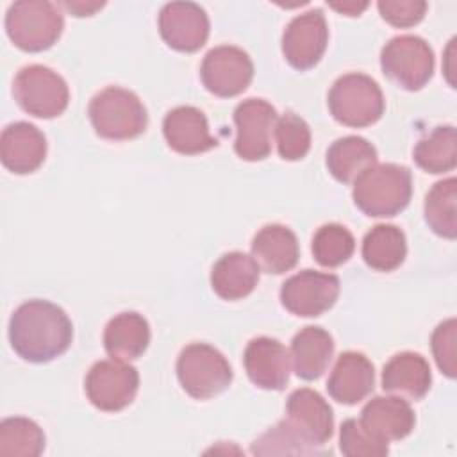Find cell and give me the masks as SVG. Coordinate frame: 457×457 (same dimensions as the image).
Segmentation results:
<instances>
[{
	"label": "cell",
	"instance_id": "1",
	"mask_svg": "<svg viewBox=\"0 0 457 457\" xmlns=\"http://www.w3.org/2000/svg\"><path fill=\"white\" fill-rule=\"evenodd\" d=\"M73 337L68 314L46 300L21 303L9 320V341L23 361L43 364L62 355Z\"/></svg>",
	"mask_w": 457,
	"mask_h": 457
},
{
	"label": "cell",
	"instance_id": "2",
	"mask_svg": "<svg viewBox=\"0 0 457 457\" xmlns=\"http://www.w3.org/2000/svg\"><path fill=\"white\" fill-rule=\"evenodd\" d=\"M352 196L366 216H396L409 205L412 196L411 171L393 162L373 164L353 180Z\"/></svg>",
	"mask_w": 457,
	"mask_h": 457
},
{
	"label": "cell",
	"instance_id": "3",
	"mask_svg": "<svg viewBox=\"0 0 457 457\" xmlns=\"http://www.w3.org/2000/svg\"><path fill=\"white\" fill-rule=\"evenodd\" d=\"M87 114L95 132L111 141L134 139L148 125V114L139 96L118 86L96 93L89 102Z\"/></svg>",
	"mask_w": 457,
	"mask_h": 457
},
{
	"label": "cell",
	"instance_id": "4",
	"mask_svg": "<svg viewBox=\"0 0 457 457\" xmlns=\"http://www.w3.org/2000/svg\"><path fill=\"white\" fill-rule=\"evenodd\" d=\"M64 20L59 7L46 0H20L5 14L9 39L23 52H43L61 37Z\"/></svg>",
	"mask_w": 457,
	"mask_h": 457
},
{
	"label": "cell",
	"instance_id": "5",
	"mask_svg": "<svg viewBox=\"0 0 457 457\" xmlns=\"http://www.w3.org/2000/svg\"><path fill=\"white\" fill-rule=\"evenodd\" d=\"M384 95L378 84L364 73L341 75L328 91V111L336 121L362 129L384 114Z\"/></svg>",
	"mask_w": 457,
	"mask_h": 457
},
{
	"label": "cell",
	"instance_id": "6",
	"mask_svg": "<svg viewBox=\"0 0 457 457\" xmlns=\"http://www.w3.org/2000/svg\"><path fill=\"white\" fill-rule=\"evenodd\" d=\"M177 377L189 396L209 400L230 386L232 368L214 346L191 343L182 348L177 359Z\"/></svg>",
	"mask_w": 457,
	"mask_h": 457
},
{
	"label": "cell",
	"instance_id": "7",
	"mask_svg": "<svg viewBox=\"0 0 457 457\" xmlns=\"http://www.w3.org/2000/svg\"><path fill=\"white\" fill-rule=\"evenodd\" d=\"M12 95L25 112L43 120L62 114L70 102L66 80L43 64L23 66L14 77Z\"/></svg>",
	"mask_w": 457,
	"mask_h": 457
},
{
	"label": "cell",
	"instance_id": "8",
	"mask_svg": "<svg viewBox=\"0 0 457 457\" xmlns=\"http://www.w3.org/2000/svg\"><path fill=\"white\" fill-rule=\"evenodd\" d=\"M380 68L396 86L407 91H418L434 75V52L420 36H396L384 45Z\"/></svg>",
	"mask_w": 457,
	"mask_h": 457
},
{
	"label": "cell",
	"instance_id": "9",
	"mask_svg": "<svg viewBox=\"0 0 457 457\" xmlns=\"http://www.w3.org/2000/svg\"><path fill=\"white\" fill-rule=\"evenodd\" d=\"M87 400L104 412H118L132 403L139 389V373L127 361L95 362L84 380Z\"/></svg>",
	"mask_w": 457,
	"mask_h": 457
},
{
	"label": "cell",
	"instance_id": "10",
	"mask_svg": "<svg viewBox=\"0 0 457 457\" xmlns=\"http://www.w3.org/2000/svg\"><path fill=\"white\" fill-rule=\"evenodd\" d=\"M205 89L221 98L241 95L253 79V62L248 54L232 45L209 50L200 66Z\"/></svg>",
	"mask_w": 457,
	"mask_h": 457
},
{
	"label": "cell",
	"instance_id": "11",
	"mask_svg": "<svg viewBox=\"0 0 457 457\" xmlns=\"http://www.w3.org/2000/svg\"><path fill=\"white\" fill-rule=\"evenodd\" d=\"M339 296V278L332 273L303 270L280 287L282 305L295 316L316 318L327 312Z\"/></svg>",
	"mask_w": 457,
	"mask_h": 457
},
{
	"label": "cell",
	"instance_id": "12",
	"mask_svg": "<svg viewBox=\"0 0 457 457\" xmlns=\"http://www.w3.org/2000/svg\"><path fill=\"white\" fill-rule=\"evenodd\" d=\"M236 141L234 150L245 161H262L271 152V132L277 111L262 98H248L234 109Z\"/></svg>",
	"mask_w": 457,
	"mask_h": 457
},
{
	"label": "cell",
	"instance_id": "13",
	"mask_svg": "<svg viewBox=\"0 0 457 457\" xmlns=\"http://www.w3.org/2000/svg\"><path fill=\"white\" fill-rule=\"evenodd\" d=\"M328 27L321 9L295 16L282 34V54L296 70H309L320 62L327 50Z\"/></svg>",
	"mask_w": 457,
	"mask_h": 457
},
{
	"label": "cell",
	"instance_id": "14",
	"mask_svg": "<svg viewBox=\"0 0 457 457\" xmlns=\"http://www.w3.org/2000/svg\"><path fill=\"white\" fill-rule=\"evenodd\" d=\"M286 414V423L318 452L334 434L332 409L314 389H295L287 398Z\"/></svg>",
	"mask_w": 457,
	"mask_h": 457
},
{
	"label": "cell",
	"instance_id": "15",
	"mask_svg": "<svg viewBox=\"0 0 457 457\" xmlns=\"http://www.w3.org/2000/svg\"><path fill=\"white\" fill-rule=\"evenodd\" d=\"M159 32L177 52H196L209 37V18L195 2H170L159 12Z\"/></svg>",
	"mask_w": 457,
	"mask_h": 457
},
{
	"label": "cell",
	"instance_id": "16",
	"mask_svg": "<svg viewBox=\"0 0 457 457\" xmlns=\"http://www.w3.org/2000/svg\"><path fill=\"white\" fill-rule=\"evenodd\" d=\"M248 378L261 389L280 391L286 387L291 371V357L286 346L271 337L252 339L243 355Z\"/></svg>",
	"mask_w": 457,
	"mask_h": 457
},
{
	"label": "cell",
	"instance_id": "17",
	"mask_svg": "<svg viewBox=\"0 0 457 457\" xmlns=\"http://www.w3.org/2000/svg\"><path fill=\"white\" fill-rule=\"evenodd\" d=\"M46 157V139L43 132L29 121L9 123L0 136L2 164L16 173L27 175L36 171Z\"/></svg>",
	"mask_w": 457,
	"mask_h": 457
},
{
	"label": "cell",
	"instance_id": "18",
	"mask_svg": "<svg viewBox=\"0 0 457 457\" xmlns=\"http://www.w3.org/2000/svg\"><path fill=\"white\" fill-rule=\"evenodd\" d=\"M162 134L168 146L182 155H196L218 146V139L209 132L205 114L193 105L171 109L164 116Z\"/></svg>",
	"mask_w": 457,
	"mask_h": 457
},
{
	"label": "cell",
	"instance_id": "19",
	"mask_svg": "<svg viewBox=\"0 0 457 457\" xmlns=\"http://www.w3.org/2000/svg\"><path fill=\"white\" fill-rule=\"evenodd\" d=\"M375 386V368L361 352H343L327 382V391L332 400L343 405L362 402Z\"/></svg>",
	"mask_w": 457,
	"mask_h": 457
},
{
	"label": "cell",
	"instance_id": "20",
	"mask_svg": "<svg viewBox=\"0 0 457 457\" xmlns=\"http://www.w3.org/2000/svg\"><path fill=\"white\" fill-rule=\"evenodd\" d=\"M361 423L384 441L407 437L416 423L412 407L402 396H375L361 411Z\"/></svg>",
	"mask_w": 457,
	"mask_h": 457
},
{
	"label": "cell",
	"instance_id": "21",
	"mask_svg": "<svg viewBox=\"0 0 457 457\" xmlns=\"http://www.w3.org/2000/svg\"><path fill=\"white\" fill-rule=\"evenodd\" d=\"M252 257L266 273L280 275L293 270L300 257L295 232L280 223L262 227L252 241Z\"/></svg>",
	"mask_w": 457,
	"mask_h": 457
},
{
	"label": "cell",
	"instance_id": "22",
	"mask_svg": "<svg viewBox=\"0 0 457 457\" xmlns=\"http://www.w3.org/2000/svg\"><path fill=\"white\" fill-rule=\"evenodd\" d=\"M432 386V371L427 359L414 352H402L393 355L382 370V389L405 396L409 400H421Z\"/></svg>",
	"mask_w": 457,
	"mask_h": 457
},
{
	"label": "cell",
	"instance_id": "23",
	"mask_svg": "<svg viewBox=\"0 0 457 457\" xmlns=\"http://www.w3.org/2000/svg\"><path fill=\"white\" fill-rule=\"evenodd\" d=\"M334 355V339L321 327H303L291 341V362L302 380H318Z\"/></svg>",
	"mask_w": 457,
	"mask_h": 457
},
{
	"label": "cell",
	"instance_id": "24",
	"mask_svg": "<svg viewBox=\"0 0 457 457\" xmlns=\"http://www.w3.org/2000/svg\"><path fill=\"white\" fill-rule=\"evenodd\" d=\"M261 268L252 255L228 252L221 255L211 271V286L223 300H239L248 296L259 282Z\"/></svg>",
	"mask_w": 457,
	"mask_h": 457
},
{
	"label": "cell",
	"instance_id": "25",
	"mask_svg": "<svg viewBox=\"0 0 457 457\" xmlns=\"http://www.w3.org/2000/svg\"><path fill=\"white\" fill-rule=\"evenodd\" d=\"M150 343V325L137 312L114 316L104 330V348L112 359L134 361L145 353Z\"/></svg>",
	"mask_w": 457,
	"mask_h": 457
},
{
	"label": "cell",
	"instance_id": "26",
	"mask_svg": "<svg viewBox=\"0 0 457 457\" xmlns=\"http://www.w3.org/2000/svg\"><path fill=\"white\" fill-rule=\"evenodd\" d=\"M373 164H377V150L361 136L339 137L327 150V168L343 184L353 182Z\"/></svg>",
	"mask_w": 457,
	"mask_h": 457
},
{
	"label": "cell",
	"instance_id": "27",
	"mask_svg": "<svg viewBox=\"0 0 457 457\" xmlns=\"http://www.w3.org/2000/svg\"><path fill=\"white\" fill-rule=\"evenodd\" d=\"M405 255V234L396 225L378 223L362 239V259L375 271L396 270Z\"/></svg>",
	"mask_w": 457,
	"mask_h": 457
},
{
	"label": "cell",
	"instance_id": "28",
	"mask_svg": "<svg viewBox=\"0 0 457 457\" xmlns=\"http://www.w3.org/2000/svg\"><path fill=\"white\" fill-rule=\"evenodd\" d=\"M414 162L427 173H446L457 164L455 127L441 125L421 137L414 146Z\"/></svg>",
	"mask_w": 457,
	"mask_h": 457
},
{
	"label": "cell",
	"instance_id": "29",
	"mask_svg": "<svg viewBox=\"0 0 457 457\" xmlns=\"http://www.w3.org/2000/svg\"><path fill=\"white\" fill-rule=\"evenodd\" d=\"M457 180L453 177L439 180L425 196V221L441 237L455 239L457 236Z\"/></svg>",
	"mask_w": 457,
	"mask_h": 457
},
{
	"label": "cell",
	"instance_id": "30",
	"mask_svg": "<svg viewBox=\"0 0 457 457\" xmlns=\"http://www.w3.org/2000/svg\"><path fill=\"white\" fill-rule=\"evenodd\" d=\"M45 450V434L29 418L14 416L0 423V453L14 457H37Z\"/></svg>",
	"mask_w": 457,
	"mask_h": 457
},
{
	"label": "cell",
	"instance_id": "31",
	"mask_svg": "<svg viewBox=\"0 0 457 457\" xmlns=\"http://www.w3.org/2000/svg\"><path fill=\"white\" fill-rule=\"evenodd\" d=\"M355 250L352 232L339 223L320 227L312 237V255L323 268H337L345 264Z\"/></svg>",
	"mask_w": 457,
	"mask_h": 457
},
{
	"label": "cell",
	"instance_id": "32",
	"mask_svg": "<svg viewBox=\"0 0 457 457\" xmlns=\"http://www.w3.org/2000/svg\"><path fill=\"white\" fill-rule=\"evenodd\" d=\"M275 141L284 161L303 159L311 148V129L295 112H286L275 123Z\"/></svg>",
	"mask_w": 457,
	"mask_h": 457
},
{
	"label": "cell",
	"instance_id": "33",
	"mask_svg": "<svg viewBox=\"0 0 457 457\" xmlns=\"http://www.w3.org/2000/svg\"><path fill=\"white\" fill-rule=\"evenodd\" d=\"M339 448L346 457H384L389 452V443L373 436L361 420L348 418L341 423Z\"/></svg>",
	"mask_w": 457,
	"mask_h": 457
},
{
	"label": "cell",
	"instance_id": "34",
	"mask_svg": "<svg viewBox=\"0 0 457 457\" xmlns=\"http://www.w3.org/2000/svg\"><path fill=\"white\" fill-rule=\"evenodd\" d=\"M252 453L270 455V453H296V455H314L321 453L316 448L309 446L287 423L286 420L278 421L268 432H264L252 445Z\"/></svg>",
	"mask_w": 457,
	"mask_h": 457
},
{
	"label": "cell",
	"instance_id": "35",
	"mask_svg": "<svg viewBox=\"0 0 457 457\" xmlns=\"http://www.w3.org/2000/svg\"><path fill=\"white\" fill-rule=\"evenodd\" d=\"M432 353L437 368L448 377L455 378L457 373V321L453 318L439 323L430 339Z\"/></svg>",
	"mask_w": 457,
	"mask_h": 457
},
{
	"label": "cell",
	"instance_id": "36",
	"mask_svg": "<svg viewBox=\"0 0 457 457\" xmlns=\"http://www.w3.org/2000/svg\"><path fill=\"white\" fill-rule=\"evenodd\" d=\"M377 7L389 25L407 29L423 20L428 5L423 0H380Z\"/></svg>",
	"mask_w": 457,
	"mask_h": 457
},
{
	"label": "cell",
	"instance_id": "37",
	"mask_svg": "<svg viewBox=\"0 0 457 457\" xmlns=\"http://www.w3.org/2000/svg\"><path fill=\"white\" fill-rule=\"evenodd\" d=\"M71 14L75 16H91L95 11L104 7V2H91V4H84V2H64L62 4Z\"/></svg>",
	"mask_w": 457,
	"mask_h": 457
},
{
	"label": "cell",
	"instance_id": "38",
	"mask_svg": "<svg viewBox=\"0 0 457 457\" xmlns=\"http://www.w3.org/2000/svg\"><path fill=\"white\" fill-rule=\"evenodd\" d=\"M332 9H336L337 12H343L346 16H359L366 7H368V2H330L328 4Z\"/></svg>",
	"mask_w": 457,
	"mask_h": 457
}]
</instances>
